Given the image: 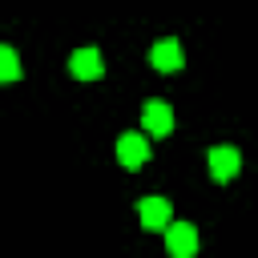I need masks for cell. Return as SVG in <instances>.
<instances>
[{
    "label": "cell",
    "mask_w": 258,
    "mask_h": 258,
    "mask_svg": "<svg viewBox=\"0 0 258 258\" xmlns=\"http://www.w3.org/2000/svg\"><path fill=\"white\" fill-rule=\"evenodd\" d=\"M238 169H242V153L234 145H214L210 149V173H214V181H230Z\"/></svg>",
    "instance_id": "cell-2"
},
{
    "label": "cell",
    "mask_w": 258,
    "mask_h": 258,
    "mask_svg": "<svg viewBox=\"0 0 258 258\" xmlns=\"http://www.w3.org/2000/svg\"><path fill=\"white\" fill-rule=\"evenodd\" d=\"M145 157H149V145H145V137H137V133H125V137L117 141V161H121L125 169H141V165H145Z\"/></svg>",
    "instance_id": "cell-5"
},
{
    "label": "cell",
    "mask_w": 258,
    "mask_h": 258,
    "mask_svg": "<svg viewBox=\"0 0 258 258\" xmlns=\"http://www.w3.org/2000/svg\"><path fill=\"white\" fill-rule=\"evenodd\" d=\"M165 250H169V258H194L198 254V230L189 222H169L165 226Z\"/></svg>",
    "instance_id": "cell-1"
},
{
    "label": "cell",
    "mask_w": 258,
    "mask_h": 258,
    "mask_svg": "<svg viewBox=\"0 0 258 258\" xmlns=\"http://www.w3.org/2000/svg\"><path fill=\"white\" fill-rule=\"evenodd\" d=\"M69 69H73L77 81H97V77L105 73V60H101L97 48H77V52L69 56Z\"/></svg>",
    "instance_id": "cell-3"
},
{
    "label": "cell",
    "mask_w": 258,
    "mask_h": 258,
    "mask_svg": "<svg viewBox=\"0 0 258 258\" xmlns=\"http://www.w3.org/2000/svg\"><path fill=\"white\" fill-rule=\"evenodd\" d=\"M137 214H141V226H145V230H165V226L173 222V210H169L165 198H145V202L137 206Z\"/></svg>",
    "instance_id": "cell-6"
},
{
    "label": "cell",
    "mask_w": 258,
    "mask_h": 258,
    "mask_svg": "<svg viewBox=\"0 0 258 258\" xmlns=\"http://www.w3.org/2000/svg\"><path fill=\"white\" fill-rule=\"evenodd\" d=\"M141 125H145L153 137H165V133H173V109H169L165 101H149V105L141 109Z\"/></svg>",
    "instance_id": "cell-4"
},
{
    "label": "cell",
    "mask_w": 258,
    "mask_h": 258,
    "mask_svg": "<svg viewBox=\"0 0 258 258\" xmlns=\"http://www.w3.org/2000/svg\"><path fill=\"white\" fill-rule=\"evenodd\" d=\"M20 77V56L12 44H0V81H16Z\"/></svg>",
    "instance_id": "cell-8"
},
{
    "label": "cell",
    "mask_w": 258,
    "mask_h": 258,
    "mask_svg": "<svg viewBox=\"0 0 258 258\" xmlns=\"http://www.w3.org/2000/svg\"><path fill=\"white\" fill-rule=\"evenodd\" d=\"M149 60H153V69H161V73H177V69H181V44H177V40H157L153 52H149Z\"/></svg>",
    "instance_id": "cell-7"
}]
</instances>
